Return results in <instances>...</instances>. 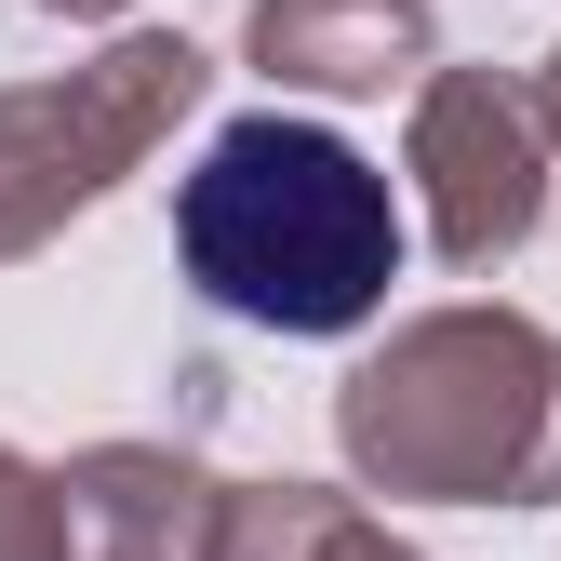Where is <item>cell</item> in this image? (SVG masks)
<instances>
[{
	"instance_id": "cell-1",
	"label": "cell",
	"mask_w": 561,
	"mask_h": 561,
	"mask_svg": "<svg viewBox=\"0 0 561 561\" xmlns=\"http://www.w3.org/2000/svg\"><path fill=\"white\" fill-rule=\"evenodd\" d=\"M174 267L254 334H362L401 280V201L347 134L254 107L187 161Z\"/></svg>"
},
{
	"instance_id": "cell-2",
	"label": "cell",
	"mask_w": 561,
	"mask_h": 561,
	"mask_svg": "<svg viewBox=\"0 0 561 561\" xmlns=\"http://www.w3.org/2000/svg\"><path fill=\"white\" fill-rule=\"evenodd\" d=\"M334 442L375 495L548 508L561 495V347L522 308H428L334 388Z\"/></svg>"
},
{
	"instance_id": "cell-3",
	"label": "cell",
	"mask_w": 561,
	"mask_h": 561,
	"mask_svg": "<svg viewBox=\"0 0 561 561\" xmlns=\"http://www.w3.org/2000/svg\"><path fill=\"white\" fill-rule=\"evenodd\" d=\"M201 41L174 27H134L107 41L94 67H67V81H14L0 94V267L41 254L81 201H107L121 174H148V148L201 107Z\"/></svg>"
},
{
	"instance_id": "cell-4",
	"label": "cell",
	"mask_w": 561,
	"mask_h": 561,
	"mask_svg": "<svg viewBox=\"0 0 561 561\" xmlns=\"http://www.w3.org/2000/svg\"><path fill=\"white\" fill-rule=\"evenodd\" d=\"M414 187H428V241L455 267H495L548 215V121L495 67H428L414 81Z\"/></svg>"
},
{
	"instance_id": "cell-5",
	"label": "cell",
	"mask_w": 561,
	"mask_h": 561,
	"mask_svg": "<svg viewBox=\"0 0 561 561\" xmlns=\"http://www.w3.org/2000/svg\"><path fill=\"white\" fill-rule=\"evenodd\" d=\"M67 495V561H201L215 535V468L174 442H94L54 468Z\"/></svg>"
},
{
	"instance_id": "cell-6",
	"label": "cell",
	"mask_w": 561,
	"mask_h": 561,
	"mask_svg": "<svg viewBox=\"0 0 561 561\" xmlns=\"http://www.w3.org/2000/svg\"><path fill=\"white\" fill-rule=\"evenodd\" d=\"M254 67L280 94H388L428 81V0H254Z\"/></svg>"
},
{
	"instance_id": "cell-7",
	"label": "cell",
	"mask_w": 561,
	"mask_h": 561,
	"mask_svg": "<svg viewBox=\"0 0 561 561\" xmlns=\"http://www.w3.org/2000/svg\"><path fill=\"white\" fill-rule=\"evenodd\" d=\"M201 561H414V548L362 495H321V481H215Z\"/></svg>"
},
{
	"instance_id": "cell-8",
	"label": "cell",
	"mask_w": 561,
	"mask_h": 561,
	"mask_svg": "<svg viewBox=\"0 0 561 561\" xmlns=\"http://www.w3.org/2000/svg\"><path fill=\"white\" fill-rule=\"evenodd\" d=\"M0 561H67V495H54V468H27L14 442H0Z\"/></svg>"
},
{
	"instance_id": "cell-9",
	"label": "cell",
	"mask_w": 561,
	"mask_h": 561,
	"mask_svg": "<svg viewBox=\"0 0 561 561\" xmlns=\"http://www.w3.org/2000/svg\"><path fill=\"white\" fill-rule=\"evenodd\" d=\"M535 121H548V134H561V54H548V81H535Z\"/></svg>"
},
{
	"instance_id": "cell-10",
	"label": "cell",
	"mask_w": 561,
	"mask_h": 561,
	"mask_svg": "<svg viewBox=\"0 0 561 561\" xmlns=\"http://www.w3.org/2000/svg\"><path fill=\"white\" fill-rule=\"evenodd\" d=\"M41 14H121V0H41Z\"/></svg>"
}]
</instances>
